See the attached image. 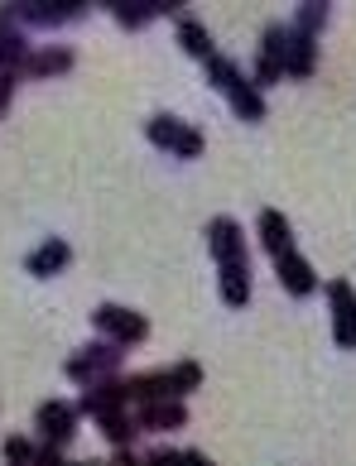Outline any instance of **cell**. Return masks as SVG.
I'll return each mask as SVG.
<instances>
[{
    "instance_id": "1",
    "label": "cell",
    "mask_w": 356,
    "mask_h": 466,
    "mask_svg": "<svg viewBox=\"0 0 356 466\" xmlns=\"http://www.w3.org/2000/svg\"><path fill=\"white\" fill-rule=\"evenodd\" d=\"M208 82L227 96V106L241 116V120H250V126H256V120H265V96H260L256 82L241 73V63H236V58L217 54V58L208 63Z\"/></svg>"
},
{
    "instance_id": "2",
    "label": "cell",
    "mask_w": 356,
    "mask_h": 466,
    "mask_svg": "<svg viewBox=\"0 0 356 466\" xmlns=\"http://www.w3.org/2000/svg\"><path fill=\"white\" fill-rule=\"evenodd\" d=\"M126 366V347H116V341H92V347H82V351H73L63 360V375L73 380V385H97V380H111L116 370Z\"/></svg>"
},
{
    "instance_id": "3",
    "label": "cell",
    "mask_w": 356,
    "mask_h": 466,
    "mask_svg": "<svg viewBox=\"0 0 356 466\" xmlns=\"http://www.w3.org/2000/svg\"><path fill=\"white\" fill-rule=\"evenodd\" d=\"M92 327L107 341H116V347H140V341L149 337V318L145 313H135V308H121V303H101L97 313H92Z\"/></svg>"
},
{
    "instance_id": "4",
    "label": "cell",
    "mask_w": 356,
    "mask_h": 466,
    "mask_svg": "<svg viewBox=\"0 0 356 466\" xmlns=\"http://www.w3.org/2000/svg\"><path fill=\"white\" fill-rule=\"evenodd\" d=\"M145 140L168 149L174 159H198L202 154V130H193L188 120H178V116H155L145 126Z\"/></svg>"
},
{
    "instance_id": "5",
    "label": "cell",
    "mask_w": 356,
    "mask_h": 466,
    "mask_svg": "<svg viewBox=\"0 0 356 466\" xmlns=\"http://www.w3.org/2000/svg\"><path fill=\"white\" fill-rule=\"evenodd\" d=\"M10 15L25 29H58V25L82 20L87 5H82V0H20V5H10Z\"/></svg>"
},
{
    "instance_id": "6",
    "label": "cell",
    "mask_w": 356,
    "mask_h": 466,
    "mask_svg": "<svg viewBox=\"0 0 356 466\" xmlns=\"http://www.w3.org/2000/svg\"><path fill=\"white\" fill-rule=\"evenodd\" d=\"M284 54H290V25H265L250 82H256V87H275V82L284 77Z\"/></svg>"
},
{
    "instance_id": "7",
    "label": "cell",
    "mask_w": 356,
    "mask_h": 466,
    "mask_svg": "<svg viewBox=\"0 0 356 466\" xmlns=\"http://www.w3.org/2000/svg\"><path fill=\"white\" fill-rule=\"evenodd\" d=\"M328 303H332V341L342 351H356V289H351V279H332Z\"/></svg>"
},
{
    "instance_id": "8",
    "label": "cell",
    "mask_w": 356,
    "mask_h": 466,
    "mask_svg": "<svg viewBox=\"0 0 356 466\" xmlns=\"http://www.w3.org/2000/svg\"><path fill=\"white\" fill-rule=\"evenodd\" d=\"M159 15H174V20H183V0H111V20L121 29H145L155 25Z\"/></svg>"
},
{
    "instance_id": "9",
    "label": "cell",
    "mask_w": 356,
    "mask_h": 466,
    "mask_svg": "<svg viewBox=\"0 0 356 466\" xmlns=\"http://www.w3.org/2000/svg\"><path fill=\"white\" fill-rule=\"evenodd\" d=\"M77 404H63V400H48L39 404V413H34V428H39V438L44 442H54V447H67L77 438Z\"/></svg>"
},
{
    "instance_id": "10",
    "label": "cell",
    "mask_w": 356,
    "mask_h": 466,
    "mask_svg": "<svg viewBox=\"0 0 356 466\" xmlns=\"http://www.w3.org/2000/svg\"><path fill=\"white\" fill-rule=\"evenodd\" d=\"M29 54V29L10 15V5H0V73H25Z\"/></svg>"
},
{
    "instance_id": "11",
    "label": "cell",
    "mask_w": 356,
    "mask_h": 466,
    "mask_svg": "<svg viewBox=\"0 0 356 466\" xmlns=\"http://www.w3.org/2000/svg\"><path fill=\"white\" fill-rule=\"evenodd\" d=\"M126 404H130V394H126V380H121V375H111V380H97V385H87V390H82L77 413H87V419H107V413L126 409Z\"/></svg>"
},
{
    "instance_id": "12",
    "label": "cell",
    "mask_w": 356,
    "mask_h": 466,
    "mask_svg": "<svg viewBox=\"0 0 356 466\" xmlns=\"http://www.w3.org/2000/svg\"><path fill=\"white\" fill-rule=\"evenodd\" d=\"M208 250L217 265H231V260H246V236H241V221L236 217H212L208 221Z\"/></svg>"
},
{
    "instance_id": "13",
    "label": "cell",
    "mask_w": 356,
    "mask_h": 466,
    "mask_svg": "<svg viewBox=\"0 0 356 466\" xmlns=\"http://www.w3.org/2000/svg\"><path fill=\"white\" fill-rule=\"evenodd\" d=\"M135 423L140 433H174V428H188V404L183 400H155L135 409Z\"/></svg>"
},
{
    "instance_id": "14",
    "label": "cell",
    "mask_w": 356,
    "mask_h": 466,
    "mask_svg": "<svg viewBox=\"0 0 356 466\" xmlns=\"http://www.w3.org/2000/svg\"><path fill=\"white\" fill-rule=\"evenodd\" d=\"M256 231H260V246L270 260H284V255L294 250V227H290V217L280 212V207H265V212L256 217Z\"/></svg>"
},
{
    "instance_id": "15",
    "label": "cell",
    "mask_w": 356,
    "mask_h": 466,
    "mask_svg": "<svg viewBox=\"0 0 356 466\" xmlns=\"http://www.w3.org/2000/svg\"><path fill=\"white\" fill-rule=\"evenodd\" d=\"M67 265H73V246H67L63 236H48L44 246H34L25 255V269L34 274V279H54V274H63Z\"/></svg>"
},
{
    "instance_id": "16",
    "label": "cell",
    "mask_w": 356,
    "mask_h": 466,
    "mask_svg": "<svg viewBox=\"0 0 356 466\" xmlns=\"http://www.w3.org/2000/svg\"><path fill=\"white\" fill-rule=\"evenodd\" d=\"M275 274H280L284 293H294V299H309V293H318V274H313V265H309V255H299V250H290L284 260H275Z\"/></svg>"
},
{
    "instance_id": "17",
    "label": "cell",
    "mask_w": 356,
    "mask_h": 466,
    "mask_svg": "<svg viewBox=\"0 0 356 466\" xmlns=\"http://www.w3.org/2000/svg\"><path fill=\"white\" fill-rule=\"evenodd\" d=\"M73 63H77V54L67 44H44V48H34V54H29L25 73L29 77H63V73H73Z\"/></svg>"
},
{
    "instance_id": "18",
    "label": "cell",
    "mask_w": 356,
    "mask_h": 466,
    "mask_svg": "<svg viewBox=\"0 0 356 466\" xmlns=\"http://www.w3.org/2000/svg\"><path fill=\"white\" fill-rule=\"evenodd\" d=\"M313 67H318V39H309V34H299L290 29V54H284V77H313Z\"/></svg>"
},
{
    "instance_id": "19",
    "label": "cell",
    "mask_w": 356,
    "mask_h": 466,
    "mask_svg": "<svg viewBox=\"0 0 356 466\" xmlns=\"http://www.w3.org/2000/svg\"><path fill=\"white\" fill-rule=\"evenodd\" d=\"M217 289H222V303L227 308H246L250 303V265L246 260H231V265H217Z\"/></svg>"
},
{
    "instance_id": "20",
    "label": "cell",
    "mask_w": 356,
    "mask_h": 466,
    "mask_svg": "<svg viewBox=\"0 0 356 466\" xmlns=\"http://www.w3.org/2000/svg\"><path fill=\"white\" fill-rule=\"evenodd\" d=\"M178 44H183V54L198 58V63L217 58V44H212V34H208V25H202L198 15H183V20H178Z\"/></svg>"
},
{
    "instance_id": "21",
    "label": "cell",
    "mask_w": 356,
    "mask_h": 466,
    "mask_svg": "<svg viewBox=\"0 0 356 466\" xmlns=\"http://www.w3.org/2000/svg\"><path fill=\"white\" fill-rule=\"evenodd\" d=\"M126 394H130L135 404L174 400V390H168V370H145V375H126Z\"/></svg>"
},
{
    "instance_id": "22",
    "label": "cell",
    "mask_w": 356,
    "mask_h": 466,
    "mask_svg": "<svg viewBox=\"0 0 356 466\" xmlns=\"http://www.w3.org/2000/svg\"><path fill=\"white\" fill-rule=\"evenodd\" d=\"M97 423H101V438H107L111 447H130L135 438H140V423H135V413H126V409L107 413V419H97Z\"/></svg>"
},
{
    "instance_id": "23",
    "label": "cell",
    "mask_w": 356,
    "mask_h": 466,
    "mask_svg": "<svg viewBox=\"0 0 356 466\" xmlns=\"http://www.w3.org/2000/svg\"><path fill=\"white\" fill-rule=\"evenodd\" d=\"M328 0H303V5L294 10V20H290V29H299V34H309V39H318V34L328 29Z\"/></svg>"
},
{
    "instance_id": "24",
    "label": "cell",
    "mask_w": 356,
    "mask_h": 466,
    "mask_svg": "<svg viewBox=\"0 0 356 466\" xmlns=\"http://www.w3.org/2000/svg\"><path fill=\"white\" fill-rule=\"evenodd\" d=\"M168 390H174V400H188L193 390H202V366H198V360H178V366H168Z\"/></svg>"
},
{
    "instance_id": "25",
    "label": "cell",
    "mask_w": 356,
    "mask_h": 466,
    "mask_svg": "<svg viewBox=\"0 0 356 466\" xmlns=\"http://www.w3.org/2000/svg\"><path fill=\"white\" fill-rule=\"evenodd\" d=\"M34 447H39V442H29V438H5V466H29Z\"/></svg>"
},
{
    "instance_id": "26",
    "label": "cell",
    "mask_w": 356,
    "mask_h": 466,
    "mask_svg": "<svg viewBox=\"0 0 356 466\" xmlns=\"http://www.w3.org/2000/svg\"><path fill=\"white\" fill-rule=\"evenodd\" d=\"M29 466H67V461H63V447L39 442V447H34V461H29Z\"/></svg>"
},
{
    "instance_id": "27",
    "label": "cell",
    "mask_w": 356,
    "mask_h": 466,
    "mask_svg": "<svg viewBox=\"0 0 356 466\" xmlns=\"http://www.w3.org/2000/svg\"><path fill=\"white\" fill-rule=\"evenodd\" d=\"M178 452L183 447H155V452H145V466H178Z\"/></svg>"
},
{
    "instance_id": "28",
    "label": "cell",
    "mask_w": 356,
    "mask_h": 466,
    "mask_svg": "<svg viewBox=\"0 0 356 466\" xmlns=\"http://www.w3.org/2000/svg\"><path fill=\"white\" fill-rule=\"evenodd\" d=\"M15 82H20V73H0V111L10 106V96H15Z\"/></svg>"
},
{
    "instance_id": "29",
    "label": "cell",
    "mask_w": 356,
    "mask_h": 466,
    "mask_svg": "<svg viewBox=\"0 0 356 466\" xmlns=\"http://www.w3.org/2000/svg\"><path fill=\"white\" fill-rule=\"evenodd\" d=\"M107 466H145V457H135L130 447H116V457H111Z\"/></svg>"
},
{
    "instance_id": "30",
    "label": "cell",
    "mask_w": 356,
    "mask_h": 466,
    "mask_svg": "<svg viewBox=\"0 0 356 466\" xmlns=\"http://www.w3.org/2000/svg\"><path fill=\"white\" fill-rule=\"evenodd\" d=\"M178 466H212V457H202V452H178Z\"/></svg>"
},
{
    "instance_id": "31",
    "label": "cell",
    "mask_w": 356,
    "mask_h": 466,
    "mask_svg": "<svg viewBox=\"0 0 356 466\" xmlns=\"http://www.w3.org/2000/svg\"><path fill=\"white\" fill-rule=\"evenodd\" d=\"M67 466H97V461H67Z\"/></svg>"
}]
</instances>
